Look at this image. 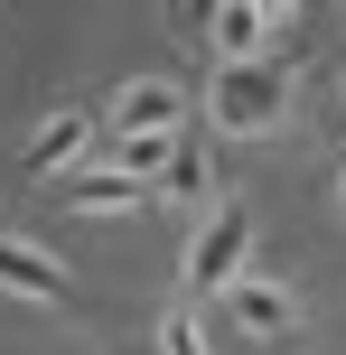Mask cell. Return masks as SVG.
<instances>
[{"mask_svg":"<svg viewBox=\"0 0 346 355\" xmlns=\"http://www.w3.org/2000/svg\"><path fill=\"white\" fill-rule=\"evenodd\" d=\"M281 112H291V66H281V56H253V66H216L206 75V122L234 131V141L281 131Z\"/></svg>","mask_w":346,"mask_h":355,"instance_id":"cell-1","label":"cell"},{"mask_svg":"<svg viewBox=\"0 0 346 355\" xmlns=\"http://www.w3.org/2000/svg\"><path fill=\"white\" fill-rule=\"evenodd\" d=\"M243 252H253V206H243V196H216V215H206V225L187 234V252H178L187 300H225V290L243 281Z\"/></svg>","mask_w":346,"mask_h":355,"instance_id":"cell-2","label":"cell"},{"mask_svg":"<svg viewBox=\"0 0 346 355\" xmlns=\"http://www.w3.org/2000/svg\"><path fill=\"white\" fill-rule=\"evenodd\" d=\"M85 141H94V112H47V122L28 131V150H19V178H37V187H66V168L85 159Z\"/></svg>","mask_w":346,"mask_h":355,"instance_id":"cell-3","label":"cell"},{"mask_svg":"<svg viewBox=\"0 0 346 355\" xmlns=\"http://www.w3.org/2000/svg\"><path fill=\"white\" fill-rule=\"evenodd\" d=\"M225 318L253 327V337H291V327H300V290L272 281V271H243V281L225 290Z\"/></svg>","mask_w":346,"mask_h":355,"instance_id":"cell-4","label":"cell"},{"mask_svg":"<svg viewBox=\"0 0 346 355\" xmlns=\"http://www.w3.org/2000/svg\"><path fill=\"white\" fill-rule=\"evenodd\" d=\"M0 290H10V300H37V309H75V281H66V262L28 252L19 234H0Z\"/></svg>","mask_w":346,"mask_h":355,"instance_id":"cell-5","label":"cell"},{"mask_svg":"<svg viewBox=\"0 0 346 355\" xmlns=\"http://www.w3.org/2000/svg\"><path fill=\"white\" fill-rule=\"evenodd\" d=\"M272 28H281V19L262 10V0H225V10H206L216 66H253V56H272Z\"/></svg>","mask_w":346,"mask_h":355,"instance_id":"cell-6","label":"cell"},{"mask_svg":"<svg viewBox=\"0 0 346 355\" xmlns=\"http://www.w3.org/2000/svg\"><path fill=\"white\" fill-rule=\"evenodd\" d=\"M159 196H168V206H216V196H225V178H216V159H206L197 131H178V159H168Z\"/></svg>","mask_w":346,"mask_h":355,"instance_id":"cell-7","label":"cell"},{"mask_svg":"<svg viewBox=\"0 0 346 355\" xmlns=\"http://www.w3.org/2000/svg\"><path fill=\"white\" fill-rule=\"evenodd\" d=\"M56 206H75V215H131V206H141V187H131L122 168H75L66 187H56Z\"/></svg>","mask_w":346,"mask_h":355,"instance_id":"cell-8","label":"cell"},{"mask_svg":"<svg viewBox=\"0 0 346 355\" xmlns=\"http://www.w3.org/2000/svg\"><path fill=\"white\" fill-rule=\"evenodd\" d=\"M168 159H178V141H112V168L141 187V178H168Z\"/></svg>","mask_w":346,"mask_h":355,"instance_id":"cell-9","label":"cell"},{"mask_svg":"<svg viewBox=\"0 0 346 355\" xmlns=\"http://www.w3.org/2000/svg\"><path fill=\"white\" fill-rule=\"evenodd\" d=\"M159 355H206V337H197L187 309H168V318H159Z\"/></svg>","mask_w":346,"mask_h":355,"instance_id":"cell-10","label":"cell"},{"mask_svg":"<svg viewBox=\"0 0 346 355\" xmlns=\"http://www.w3.org/2000/svg\"><path fill=\"white\" fill-rule=\"evenodd\" d=\"M337 196H346V178H337Z\"/></svg>","mask_w":346,"mask_h":355,"instance_id":"cell-11","label":"cell"},{"mask_svg":"<svg viewBox=\"0 0 346 355\" xmlns=\"http://www.w3.org/2000/svg\"><path fill=\"white\" fill-rule=\"evenodd\" d=\"M337 103H346V85H337Z\"/></svg>","mask_w":346,"mask_h":355,"instance_id":"cell-12","label":"cell"}]
</instances>
